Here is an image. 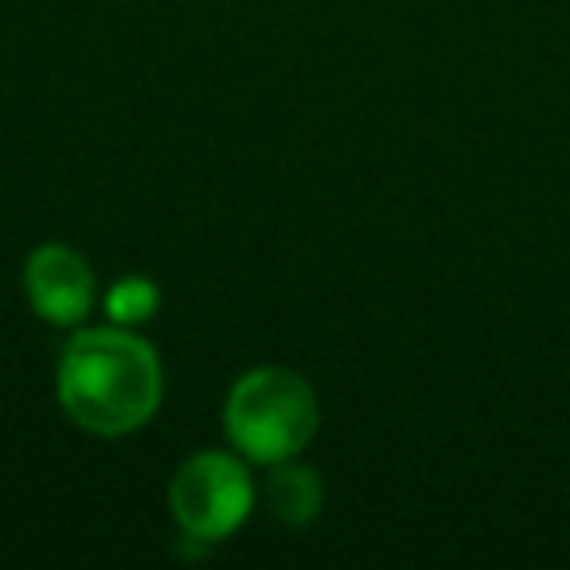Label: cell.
Listing matches in <instances>:
<instances>
[{
	"instance_id": "3",
	"label": "cell",
	"mask_w": 570,
	"mask_h": 570,
	"mask_svg": "<svg viewBox=\"0 0 570 570\" xmlns=\"http://www.w3.org/2000/svg\"><path fill=\"white\" fill-rule=\"evenodd\" d=\"M258 504L250 461L238 450H199L176 469L168 484V508L180 535L196 543H219L250 520Z\"/></svg>"
},
{
	"instance_id": "4",
	"label": "cell",
	"mask_w": 570,
	"mask_h": 570,
	"mask_svg": "<svg viewBox=\"0 0 570 570\" xmlns=\"http://www.w3.org/2000/svg\"><path fill=\"white\" fill-rule=\"evenodd\" d=\"M24 294L40 321L82 328L98 305V277L87 254L67 243H43L24 262Z\"/></svg>"
},
{
	"instance_id": "6",
	"label": "cell",
	"mask_w": 570,
	"mask_h": 570,
	"mask_svg": "<svg viewBox=\"0 0 570 570\" xmlns=\"http://www.w3.org/2000/svg\"><path fill=\"white\" fill-rule=\"evenodd\" d=\"M160 309V285L145 274H126L106 289L102 297V313L110 325H126L137 328L145 321H153Z\"/></svg>"
},
{
	"instance_id": "5",
	"label": "cell",
	"mask_w": 570,
	"mask_h": 570,
	"mask_svg": "<svg viewBox=\"0 0 570 570\" xmlns=\"http://www.w3.org/2000/svg\"><path fill=\"white\" fill-rule=\"evenodd\" d=\"M262 500L285 528H309L325 508V481L302 458L277 461L269 465V476L262 484Z\"/></svg>"
},
{
	"instance_id": "2",
	"label": "cell",
	"mask_w": 570,
	"mask_h": 570,
	"mask_svg": "<svg viewBox=\"0 0 570 570\" xmlns=\"http://www.w3.org/2000/svg\"><path fill=\"white\" fill-rule=\"evenodd\" d=\"M321 426V403L313 383L294 367L262 364L238 375L223 403V430L230 450L250 465H277L302 458Z\"/></svg>"
},
{
	"instance_id": "1",
	"label": "cell",
	"mask_w": 570,
	"mask_h": 570,
	"mask_svg": "<svg viewBox=\"0 0 570 570\" xmlns=\"http://www.w3.org/2000/svg\"><path fill=\"white\" fill-rule=\"evenodd\" d=\"M63 414L95 438L137 434L165 403V364L137 328L82 325L56 372Z\"/></svg>"
}]
</instances>
